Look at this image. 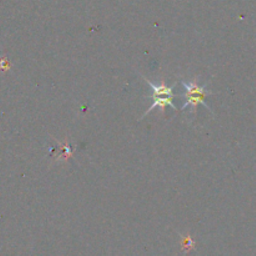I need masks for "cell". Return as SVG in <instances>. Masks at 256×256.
Here are the masks:
<instances>
[{"instance_id": "cell-1", "label": "cell", "mask_w": 256, "mask_h": 256, "mask_svg": "<svg viewBox=\"0 0 256 256\" xmlns=\"http://www.w3.org/2000/svg\"><path fill=\"white\" fill-rule=\"evenodd\" d=\"M182 85H184L185 90L186 92L184 94V98L186 99V102H185L184 106L182 108V110L188 109V106H192V112L196 114V109L200 104L204 105L208 110H210V108L208 106L206 102H205V99H206L208 95H212V92H208L205 88L206 85L204 86H199V78H195L192 82H182ZM212 112V110H210Z\"/></svg>"}, {"instance_id": "cell-2", "label": "cell", "mask_w": 256, "mask_h": 256, "mask_svg": "<svg viewBox=\"0 0 256 256\" xmlns=\"http://www.w3.org/2000/svg\"><path fill=\"white\" fill-rule=\"evenodd\" d=\"M175 96H168V95H152V99H154V102H152V106L148 109V112H145L144 115H142V118L146 116L149 112H152V110L156 109V108H159L160 109V112H162V115L165 114V108L166 106H170L174 110H178V108H175L174 102H172V100H174Z\"/></svg>"}, {"instance_id": "cell-3", "label": "cell", "mask_w": 256, "mask_h": 256, "mask_svg": "<svg viewBox=\"0 0 256 256\" xmlns=\"http://www.w3.org/2000/svg\"><path fill=\"white\" fill-rule=\"evenodd\" d=\"M59 145L60 154H58L54 158V162H69V159H72V155H74L75 149H72L69 145V139H65L64 142H58Z\"/></svg>"}]
</instances>
